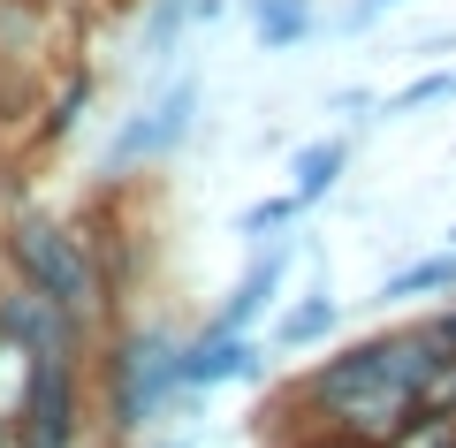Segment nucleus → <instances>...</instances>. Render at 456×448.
Instances as JSON below:
<instances>
[{
	"label": "nucleus",
	"instance_id": "nucleus-15",
	"mask_svg": "<svg viewBox=\"0 0 456 448\" xmlns=\"http://www.w3.org/2000/svg\"><path fill=\"white\" fill-rule=\"evenodd\" d=\"M191 31H206L198 23V0H145L137 8V61L160 77V69H175V53L191 46Z\"/></svg>",
	"mask_w": 456,
	"mask_h": 448
},
{
	"label": "nucleus",
	"instance_id": "nucleus-26",
	"mask_svg": "<svg viewBox=\"0 0 456 448\" xmlns=\"http://www.w3.org/2000/svg\"><path fill=\"white\" fill-rule=\"evenodd\" d=\"M0 448H23V433H0Z\"/></svg>",
	"mask_w": 456,
	"mask_h": 448
},
{
	"label": "nucleus",
	"instance_id": "nucleus-20",
	"mask_svg": "<svg viewBox=\"0 0 456 448\" xmlns=\"http://www.w3.org/2000/svg\"><path fill=\"white\" fill-rule=\"evenodd\" d=\"M403 8H411V0H342L335 16H327V31H335V38H365V31H380L388 16H403Z\"/></svg>",
	"mask_w": 456,
	"mask_h": 448
},
{
	"label": "nucleus",
	"instance_id": "nucleus-11",
	"mask_svg": "<svg viewBox=\"0 0 456 448\" xmlns=\"http://www.w3.org/2000/svg\"><path fill=\"white\" fill-rule=\"evenodd\" d=\"M350 160H358V137H350V129H320V137H305V144L289 152V198H297L305 213H320L327 198L342 191Z\"/></svg>",
	"mask_w": 456,
	"mask_h": 448
},
{
	"label": "nucleus",
	"instance_id": "nucleus-13",
	"mask_svg": "<svg viewBox=\"0 0 456 448\" xmlns=\"http://www.w3.org/2000/svg\"><path fill=\"white\" fill-rule=\"evenodd\" d=\"M236 16H244V31H251L259 53H297V46H312V38L327 31L320 0H251V8H236Z\"/></svg>",
	"mask_w": 456,
	"mask_h": 448
},
{
	"label": "nucleus",
	"instance_id": "nucleus-4",
	"mask_svg": "<svg viewBox=\"0 0 456 448\" xmlns=\"http://www.w3.org/2000/svg\"><path fill=\"white\" fill-rule=\"evenodd\" d=\"M198 122H206V77H198L191 61H183V69H160L152 92L114 122L107 144H99V167H92V175H99V183H130L137 167L183 160V152L198 144Z\"/></svg>",
	"mask_w": 456,
	"mask_h": 448
},
{
	"label": "nucleus",
	"instance_id": "nucleus-21",
	"mask_svg": "<svg viewBox=\"0 0 456 448\" xmlns=\"http://www.w3.org/2000/svg\"><path fill=\"white\" fill-rule=\"evenodd\" d=\"M388 448H456V418H441V411H419L403 433H395Z\"/></svg>",
	"mask_w": 456,
	"mask_h": 448
},
{
	"label": "nucleus",
	"instance_id": "nucleus-8",
	"mask_svg": "<svg viewBox=\"0 0 456 448\" xmlns=\"http://www.w3.org/2000/svg\"><path fill=\"white\" fill-rule=\"evenodd\" d=\"M342 342V297L327 289V273H312L297 297H281V312L266 320V357H312Z\"/></svg>",
	"mask_w": 456,
	"mask_h": 448
},
{
	"label": "nucleus",
	"instance_id": "nucleus-24",
	"mask_svg": "<svg viewBox=\"0 0 456 448\" xmlns=\"http://www.w3.org/2000/svg\"><path fill=\"white\" fill-rule=\"evenodd\" d=\"M274 448H380V441H358V433H297V441H274Z\"/></svg>",
	"mask_w": 456,
	"mask_h": 448
},
{
	"label": "nucleus",
	"instance_id": "nucleus-17",
	"mask_svg": "<svg viewBox=\"0 0 456 448\" xmlns=\"http://www.w3.org/2000/svg\"><path fill=\"white\" fill-rule=\"evenodd\" d=\"M31 380H38V350H31V342H16L8 327H0V433H16V426H23Z\"/></svg>",
	"mask_w": 456,
	"mask_h": 448
},
{
	"label": "nucleus",
	"instance_id": "nucleus-23",
	"mask_svg": "<svg viewBox=\"0 0 456 448\" xmlns=\"http://www.w3.org/2000/svg\"><path fill=\"white\" fill-rule=\"evenodd\" d=\"M449 53H456V31H426V38H411V61H419V69H441Z\"/></svg>",
	"mask_w": 456,
	"mask_h": 448
},
{
	"label": "nucleus",
	"instance_id": "nucleus-9",
	"mask_svg": "<svg viewBox=\"0 0 456 448\" xmlns=\"http://www.w3.org/2000/svg\"><path fill=\"white\" fill-rule=\"evenodd\" d=\"M259 365H266V335H228V327L198 320L191 342H183V380H191L198 395L236 387V380H259Z\"/></svg>",
	"mask_w": 456,
	"mask_h": 448
},
{
	"label": "nucleus",
	"instance_id": "nucleus-16",
	"mask_svg": "<svg viewBox=\"0 0 456 448\" xmlns=\"http://www.w3.org/2000/svg\"><path fill=\"white\" fill-rule=\"evenodd\" d=\"M53 38H61V0H0V46L53 61Z\"/></svg>",
	"mask_w": 456,
	"mask_h": 448
},
{
	"label": "nucleus",
	"instance_id": "nucleus-22",
	"mask_svg": "<svg viewBox=\"0 0 456 448\" xmlns=\"http://www.w3.org/2000/svg\"><path fill=\"white\" fill-rule=\"evenodd\" d=\"M419 320V335L434 342L441 357H456V297H441V305H426V312H411Z\"/></svg>",
	"mask_w": 456,
	"mask_h": 448
},
{
	"label": "nucleus",
	"instance_id": "nucleus-18",
	"mask_svg": "<svg viewBox=\"0 0 456 448\" xmlns=\"http://www.w3.org/2000/svg\"><path fill=\"white\" fill-rule=\"evenodd\" d=\"M297 228H305V206H297L289 191L251 198V206L236 213V243H244V251H259V243H274V236H297Z\"/></svg>",
	"mask_w": 456,
	"mask_h": 448
},
{
	"label": "nucleus",
	"instance_id": "nucleus-3",
	"mask_svg": "<svg viewBox=\"0 0 456 448\" xmlns=\"http://www.w3.org/2000/svg\"><path fill=\"white\" fill-rule=\"evenodd\" d=\"M0 281H23L38 297L84 320L92 335H107L122 320V297H114L107 266H99V243L84 228V213H53V206H8L0 213Z\"/></svg>",
	"mask_w": 456,
	"mask_h": 448
},
{
	"label": "nucleus",
	"instance_id": "nucleus-6",
	"mask_svg": "<svg viewBox=\"0 0 456 448\" xmlns=\"http://www.w3.org/2000/svg\"><path fill=\"white\" fill-rule=\"evenodd\" d=\"M297 251H305V236H274V243H259V251L244 258V273L221 289V305H213L206 320L228 327V335H266V320H274L281 297H289V266H297Z\"/></svg>",
	"mask_w": 456,
	"mask_h": 448
},
{
	"label": "nucleus",
	"instance_id": "nucleus-2",
	"mask_svg": "<svg viewBox=\"0 0 456 448\" xmlns=\"http://www.w3.org/2000/svg\"><path fill=\"white\" fill-rule=\"evenodd\" d=\"M183 342L191 327L160 312H122L92 350V387H99V433L107 448L152 441V433H191L206 418V395L183 380Z\"/></svg>",
	"mask_w": 456,
	"mask_h": 448
},
{
	"label": "nucleus",
	"instance_id": "nucleus-5",
	"mask_svg": "<svg viewBox=\"0 0 456 448\" xmlns=\"http://www.w3.org/2000/svg\"><path fill=\"white\" fill-rule=\"evenodd\" d=\"M16 433H23V448H107L92 357H38V380H31Z\"/></svg>",
	"mask_w": 456,
	"mask_h": 448
},
{
	"label": "nucleus",
	"instance_id": "nucleus-14",
	"mask_svg": "<svg viewBox=\"0 0 456 448\" xmlns=\"http://www.w3.org/2000/svg\"><path fill=\"white\" fill-rule=\"evenodd\" d=\"M46 84H53L46 61H31V53H8V46H0V144H8V137L31 144L38 107H46Z\"/></svg>",
	"mask_w": 456,
	"mask_h": 448
},
{
	"label": "nucleus",
	"instance_id": "nucleus-19",
	"mask_svg": "<svg viewBox=\"0 0 456 448\" xmlns=\"http://www.w3.org/2000/svg\"><path fill=\"white\" fill-rule=\"evenodd\" d=\"M327 114H335V129H373L380 122V92L373 84H335V92H327Z\"/></svg>",
	"mask_w": 456,
	"mask_h": 448
},
{
	"label": "nucleus",
	"instance_id": "nucleus-10",
	"mask_svg": "<svg viewBox=\"0 0 456 448\" xmlns=\"http://www.w3.org/2000/svg\"><path fill=\"white\" fill-rule=\"evenodd\" d=\"M99 99V69L84 61V53H61V77L46 84V107H38V129H31V152H61L69 137L84 129V114H92Z\"/></svg>",
	"mask_w": 456,
	"mask_h": 448
},
{
	"label": "nucleus",
	"instance_id": "nucleus-1",
	"mask_svg": "<svg viewBox=\"0 0 456 448\" xmlns=\"http://www.w3.org/2000/svg\"><path fill=\"white\" fill-rule=\"evenodd\" d=\"M434 372H441V350L419 335V320L342 335V342H327V357H312L297 380H281L266 395L259 433H266V448L297 441V433H358V441L388 448L426 411Z\"/></svg>",
	"mask_w": 456,
	"mask_h": 448
},
{
	"label": "nucleus",
	"instance_id": "nucleus-12",
	"mask_svg": "<svg viewBox=\"0 0 456 448\" xmlns=\"http://www.w3.org/2000/svg\"><path fill=\"white\" fill-rule=\"evenodd\" d=\"M441 297H456V251H449V243L411 251L403 266H388L380 289H373L380 312H426V305H441Z\"/></svg>",
	"mask_w": 456,
	"mask_h": 448
},
{
	"label": "nucleus",
	"instance_id": "nucleus-7",
	"mask_svg": "<svg viewBox=\"0 0 456 448\" xmlns=\"http://www.w3.org/2000/svg\"><path fill=\"white\" fill-rule=\"evenodd\" d=\"M0 327L16 342H31L38 357H92L99 350V335L84 320H69L53 297H38V289H23V281H0Z\"/></svg>",
	"mask_w": 456,
	"mask_h": 448
},
{
	"label": "nucleus",
	"instance_id": "nucleus-25",
	"mask_svg": "<svg viewBox=\"0 0 456 448\" xmlns=\"http://www.w3.org/2000/svg\"><path fill=\"white\" fill-rule=\"evenodd\" d=\"M130 448H198L191 433H152V441H130Z\"/></svg>",
	"mask_w": 456,
	"mask_h": 448
}]
</instances>
